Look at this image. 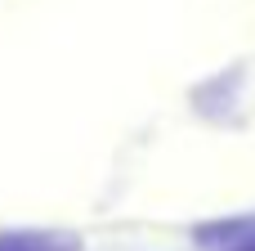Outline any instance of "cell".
Segmentation results:
<instances>
[{
  "mask_svg": "<svg viewBox=\"0 0 255 251\" xmlns=\"http://www.w3.org/2000/svg\"><path fill=\"white\" fill-rule=\"evenodd\" d=\"M255 238V216H242V220H220V225H202L197 229V243L202 247H220V251H233L242 243Z\"/></svg>",
  "mask_w": 255,
  "mask_h": 251,
  "instance_id": "obj_1",
  "label": "cell"
},
{
  "mask_svg": "<svg viewBox=\"0 0 255 251\" xmlns=\"http://www.w3.org/2000/svg\"><path fill=\"white\" fill-rule=\"evenodd\" d=\"M76 238L63 234H40V229H9L0 234V251H76Z\"/></svg>",
  "mask_w": 255,
  "mask_h": 251,
  "instance_id": "obj_2",
  "label": "cell"
},
{
  "mask_svg": "<svg viewBox=\"0 0 255 251\" xmlns=\"http://www.w3.org/2000/svg\"><path fill=\"white\" fill-rule=\"evenodd\" d=\"M233 251H255V238H251V243H242V247H233Z\"/></svg>",
  "mask_w": 255,
  "mask_h": 251,
  "instance_id": "obj_3",
  "label": "cell"
}]
</instances>
